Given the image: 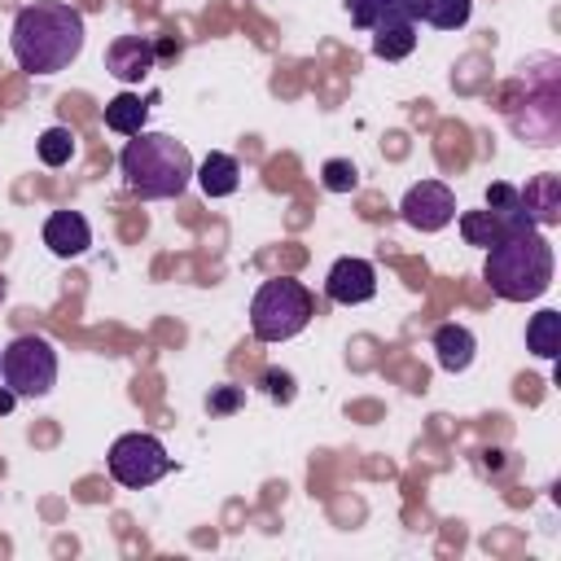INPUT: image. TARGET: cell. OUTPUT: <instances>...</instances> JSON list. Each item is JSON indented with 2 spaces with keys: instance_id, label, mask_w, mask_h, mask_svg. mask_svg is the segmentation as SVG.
I'll return each instance as SVG.
<instances>
[{
  "instance_id": "cell-9",
  "label": "cell",
  "mask_w": 561,
  "mask_h": 561,
  "mask_svg": "<svg viewBox=\"0 0 561 561\" xmlns=\"http://www.w3.org/2000/svg\"><path fill=\"white\" fill-rule=\"evenodd\" d=\"M324 294H329V302H337V307H359V302H368V298L377 294V267H373L368 259L346 254V259H337V263L329 267Z\"/></svg>"
},
{
  "instance_id": "cell-14",
  "label": "cell",
  "mask_w": 561,
  "mask_h": 561,
  "mask_svg": "<svg viewBox=\"0 0 561 561\" xmlns=\"http://www.w3.org/2000/svg\"><path fill=\"white\" fill-rule=\"evenodd\" d=\"M416 48V22L403 18V13H386L373 22V53L381 61H399Z\"/></svg>"
},
{
  "instance_id": "cell-18",
  "label": "cell",
  "mask_w": 561,
  "mask_h": 561,
  "mask_svg": "<svg viewBox=\"0 0 561 561\" xmlns=\"http://www.w3.org/2000/svg\"><path fill=\"white\" fill-rule=\"evenodd\" d=\"M526 346H530L539 359H557V351H561V311L543 307L539 316H530V324H526Z\"/></svg>"
},
{
  "instance_id": "cell-11",
  "label": "cell",
  "mask_w": 561,
  "mask_h": 561,
  "mask_svg": "<svg viewBox=\"0 0 561 561\" xmlns=\"http://www.w3.org/2000/svg\"><path fill=\"white\" fill-rule=\"evenodd\" d=\"M44 245H48L57 259H79V254H88V245H92V228H88V219H83L79 210H53V215L44 219Z\"/></svg>"
},
{
  "instance_id": "cell-1",
  "label": "cell",
  "mask_w": 561,
  "mask_h": 561,
  "mask_svg": "<svg viewBox=\"0 0 561 561\" xmlns=\"http://www.w3.org/2000/svg\"><path fill=\"white\" fill-rule=\"evenodd\" d=\"M83 13L61 4V0H35L26 9H18L9 44H13V61L26 75H57L70 61H79L83 53Z\"/></svg>"
},
{
  "instance_id": "cell-12",
  "label": "cell",
  "mask_w": 561,
  "mask_h": 561,
  "mask_svg": "<svg viewBox=\"0 0 561 561\" xmlns=\"http://www.w3.org/2000/svg\"><path fill=\"white\" fill-rule=\"evenodd\" d=\"M517 202L535 228H557L561 224V175L526 180V188H517Z\"/></svg>"
},
{
  "instance_id": "cell-19",
  "label": "cell",
  "mask_w": 561,
  "mask_h": 561,
  "mask_svg": "<svg viewBox=\"0 0 561 561\" xmlns=\"http://www.w3.org/2000/svg\"><path fill=\"white\" fill-rule=\"evenodd\" d=\"M35 153H39L44 167H66L75 158V131L61 127V123L57 127H44L39 140H35Z\"/></svg>"
},
{
  "instance_id": "cell-6",
  "label": "cell",
  "mask_w": 561,
  "mask_h": 561,
  "mask_svg": "<svg viewBox=\"0 0 561 561\" xmlns=\"http://www.w3.org/2000/svg\"><path fill=\"white\" fill-rule=\"evenodd\" d=\"M469 9L473 0H346V13L359 31H373V22L386 13H403L434 31H460L469 22Z\"/></svg>"
},
{
  "instance_id": "cell-13",
  "label": "cell",
  "mask_w": 561,
  "mask_h": 561,
  "mask_svg": "<svg viewBox=\"0 0 561 561\" xmlns=\"http://www.w3.org/2000/svg\"><path fill=\"white\" fill-rule=\"evenodd\" d=\"M530 219H526V210H465L460 215V237L469 241V245H495L504 232H513V228H526Z\"/></svg>"
},
{
  "instance_id": "cell-24",
  "label": "cell",
  "mask_w": 561,
  "mask_h": 561,
  "mask_svg": "<svg viewBox=\"0 0 561 561\" xmlns=\"http://www.w3.org/2000/svg\"><path fill=\"white\" fill-rule=\"evenodd\" d=\"M13 403H18V394H13L9 386H0V416H4V412H13Z\"/></svg>"
},
{
  "instance_id": "cell-7",
  "label": "cell",
  "mask_w": 561,
  "mask_h": 561,
  "mask_svg": "<svg viewBox=\"0 0 561 561\" xmlns=\"http://www.w3.org/2000/svg\"><path fill=\"white\" fill-rule=\"evenodd\" d=\"M171 469V456L167 447L145 434V430H131V434H118L114 447H110V478L127 491H140V486H153L162 473Z\"/></svg>"
},
{
  "instance_id": "cell-25",
  "label": "cell",
  "mask_w": 561,
  "mask_h": 561,
  "mask_svg": "<svg viewBox=\"0 0 561 561\" xmlns=\"http://www.w3.org/2000/svg\"><path fill=\"white\" fill-rule=\"evenodd\" d=\"M4 294H9V280H4V276H0V302H4Z\"/></svg>"
},
{
  "instance_id": "cell-5",
  "label": "cell",
  "mask_w": 561,
  "mask_h": 561,
  "mask_svg": "<svg viewBox=\"0 0 561 561\" xmlns=\"http://www.w3.org/2000/svg\"><path fill=\"white\" fill-rule=\"evenodd\" d=\"M0 373L18 399H44L57 386V351L39 333H18L0 351Z\"/></svg>"
},
{
  "instance_id": "cell-16",
  "label": "cell",
  "mask_w": 561,
  "mask_h": 561,
  "mask_svg": "<svg viewBox=\"0 0 561 561\" xmlns=\"http://www.w3.org/2000/svg\"><path fill=\"white\" fill-rule=\"evenodd\" d=\"M193 180L202 184L206 197H232L237 184H241V162L232 153H206L193 171Z\"/></svg>"
},
{
  "instance_id": "cell-22",
  "label": "cell",
  "mask_w": 561,
  "mask_h": 561,
  "mask_svg": "<svg viewBox=\"0 0 561 561\" xmlns=\"http://www.w3.org/2000/svg\"><path fill=\"white\" fill-rule=\"evenodd\" d=\"M486 206H491V210H522L513 184H491V188H486Z\"/></svg>"
},
{
  "instance_id": "cell-10",
  "label": "cell",
  "mask_w": 561,
  "mask_h": 561,
  "mask_svg": "<svg viewBox=\"0 0 561 561\" xmlns=\"http://www.w3.org/2000/svg\"><path fill=\"white\" fill-rule=\"evenodd\" d=\"M158 61V44L149 35H118L110 48H105V70L118 79V83H140Z\"/></svg>"
},
{
  "instance_id": "cell-3",
  "label": "cell",
  "mask_w": 561,
  "mask_h": 561,
  "mask_svg": "<svg viewBox=\"0 0 561 561\" xmlns=\"http://www.w3.org/2000/svg\"><path fill=\"white\" fill-rule=\"evenodd\" d=\"M118 167H123V180L136 197L145 202H167V197H180L188 184H193V153L171 140L167 131H136L123 153H118Z\"/></svg>"
},
{
  "instance_id": "cell-4",
  "label": "cell",
  "mask_w": 561,
  "mask_h": 561,
  "mask_svg": "<svg viewBox=\"0 0 561 561\" xmlns=\"http://www.w3.org/2000/svg\"><path fill=\"white\" fill-rule=\"evenodd\" d=\"M311 316H316V298L294 276L263 280L250 302V329L259 342H289L294 333H302L311 324Z\"/></svg>"
},
{
  "instance_id": "cell-23",
  "label": "cell",
  "mask_w": 561,
  "mask_h": 561,
  "mask_svg": "<svg viewBox=\"0 0 561 561\" xmlns=\"http://www.w3.org/2000/svg\"><path fill=\"white\" fill-rule=\"evenodd\" d=\"M237 403H241V386H219V390L206 399V408H210V412H232Z\"/></svg>"
},
{
  "instance_id": "cell-20",
  "label": "cell",
  "mask_w": 561,
  "mask_h": 561,
  "mask_svg": "<svg viewBox=\"0 0 561 561\" xmlns=\"http://www.w3.org/2000/svg\"><path fill=\"white\" fill-rule=\"evenodd\" d=\"M320 184H324L329 193H351V188L359 184V171H355L351 158H329V162L320 167Z\"/></svg>"
},
{
  "instance_id": "cell-8",
  "label": "cell",
  "mask_w": 561,
  "mask_h": 561,
  "mask_svg": "<svg viewBox=\"0 0 561 561\" xmlns=\"http://www.w3.org/2000/svg\"><path fill=\"white\" fill-rule=\"evenodd\" d=\"M399 215L416 232H438V228H447L456 219V193L443 180H421V184H412L403 193Z\"/></svg>"
},
{
  "instance_id": "cell-17",
  "label": "cell",
  "mask_w": 561,
  "mask_h": 561,
  "mask_svg": "<svg viewBox=\"0 0 561 561\" xmlns=\"http://www.w3.org/2000/svg\"><path fill=\"white\" fill-rule=\"evenodd\" d=\"M145 118H149V105L136 92H118L114 101H105V127L118 131V136L145 131Z\"/></svg>"
},
{
  "instance_id": "cell-2",
  "label": "cell",
  "mask_w": 561,
  "mask_h": 561,
  "mask_svg": "<svg viewBox=\"0 0 561 561\" xmlns=\"http://www.w3.org/2000/svg\"><path fill=\"white\" fill-rule=\"evenodd\" d=\"M491 294H500L504 302H530L539 294H548L552 285V245L543 237V228L526 224L504 232L495 245H486V267H482Z\"/></svg>"
},
{
  "instance_id": "cell-15",
  "label": "cell",
  "mask_w": 561,
  "mask_h": 561,
  "mask_svg": "<svg viewBox=\"0 0 561 561\" xmlns=\"http://www.w3.org/2000/svg\"><path fill=\"white\" fill-rule=\"evenodd\" d=\"M473 351H478V337L465 324H438L434 329V355H438L443 373H465L473 364Z\"/></svg>"
},
{
  "instance_id": "cell-21",
  "label": "cell",
  "mask_w": 561,
  "mask_h": 561,
  "mask_svg": "<svg viewBox=\"0 0 561 561\" xmlns=\"http://www.w3.org/2000/svg\"><path fill=\"white\" fill-rule=\"evenodd\" d=\"M263 390H267L276 403H289V399H294V377L280 373V368H267V373H263Z\"/></svg>"
}]
</instances>
